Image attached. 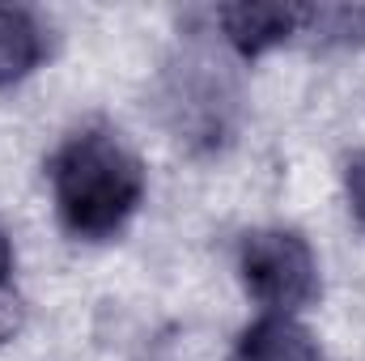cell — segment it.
<instances>
[{"mask_svg":"<svg viewBox=\"0 0 365 361\" xmlns=\"http://www.w3.org/2000/svg\"><path fill=\"white\" fill-rule=\"evenodd\" d=\"M51 195L73 238L119 234L145 200V166L110 128L73 132L51 158Z\"/></svg>","mask_w":365,"mask_h":361,"instance_id":"1","label":"cell"},{"mask_svg":"<svg viewBox=\"0 0 365 361\" xmlns=\"http://www.w3.org/2000/svg\"><path fill=\"white\" fill-rule=\"evenodd\" d=\"M238 276L268 315H293L319 298V264L297 230H251L238 243Z\"/></svg>","mask_w":365,"mask_h":361,"instance_id":"2","label":"cell"},{"mask_svg":"<svg viewBox=\"0 0 365 361\" xmlns=\"http://www.w3.org/2000/svg\"><path fill=\"white\" fill-rule=\"evenodd\" d=\"M238 111L234 77L208 51H182V60L166 73V119L182 145L217 149Z\"/></svg>","mask_w":365,"mask_h":361,"instance_id":"3","label":"cell"},{"mask_svg":"<svg viewBox=\"0 0 365 361\" xmlns=\"http://www.w3.org/2000/svg\"><path fill=\"white\" fill-rule=\"evenodd\" d=\"M302 17H306V4H276V0H242V4L217 9V26L225 43L247 60L302 34Z\"/></svg>","mask_w":365,"mask_h":361,"instance_id":"4","label":"cell"},{"mask_svg":"<svg viewBox=\"0 0 365 361\" xmlns=\"http://www.w3.org/2000/svg\"><path fill=\"white\" fill-rule=\"evenodd\" d=\"M230 361H323L314 336L293 315H264L242 327Z\"/></svg>","mask_w":365,"mask_h":361,"instance_id":"5","label":"cell"},{"mask_svg":"<svg viewBox=\"0 0 365 361\" xmlns=\"http://www.w3.org/2000/svg\"><path fill=\"white\" fill-rule=\"evenodd\" d=\"M47 56V26L21 4H0V86L30 77Z\"/></svg>","mask_w":365,"mask_h":361,"instance_id":"6","label":"cell"},{"mask_svg":"<svg viewBox=\"0 0 365 361\" xmlns=\"http://www.w3.org/2000/svg\"><path fill=\"white\" fill-rule=\"evenodd\" d=\"M302 34H310L323 47L365 43V4H306Z\"/></svg>","mask_w":365,"mask_h":361,"instance_id":"7","label":"cell"},{"mask_svg":"<svg viewBox=\"0 0 365 361\" xmlns=\"http://www.w3.org/2000/svg\"><path fill=\"white\" fill-rule=\"evenodd\" d=\"M344 191H349V208L357 217V225L365 230V153H353L344 166Z\"/></svg>","mask_w":365,"mask_h":361,"instance_id":"8","label":"cell"},{"mask_svg":"<svg viewBox=\"0 0 365 361\" xmlns=\"http://www.w3.org/2000/svg\"><path fill=\"white\" fill-rule=\"evenodd\" d=\"M9 272H13V243H9V234H4V225H0V293H4V285H9Z\"/></svg>","mask_w":365,"mask_h":361,"instance_id":"9","label":"cell"}]
</instances>
